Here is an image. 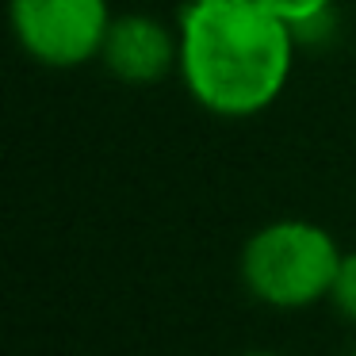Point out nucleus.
Instances as JSON below:
<instances>
[{
  "label": "nucleus",
  "instance_id": "obj_4",
  "mask_svg": "<svg viewBox=\"0 0 356 356\" xmlns=\"http://www.w3.org/2000/svg\"><path fill=\"white\" fill-rule=\"evenodd\" d=\"M100 62L108 65L111 77L127 85H154L169 77L180 62V31H169L161 19L127 12L115 16L104 39Z\"/></svg>",
  "mask_w": 356,
  "mask_h": 356
},
{
  "label": "nucleus",
  "instance_id": "obj_2",
  "mask_svg": "<svg viewBox=\"0 0 356 356\" xmlns=\"http://www.w3.org/2000/svg\"><path fill=\"white\" fill-rule=\"evenodd\" d=\"M341 245L325 226L302 218L268 222L241 249V280L264 307L299 310L330 299L341 268Z\"/></svg>",
  "mask_w": 356,
  "mask_h": 356
},
{
  "label": "nucleus",
  "instance_id": "obj_8",
  "mask_svg": "<svg viewBox=\"0 0 356 356\" xmlns=\"http://www.w3.org/2000/svg\"><path fill=\"white\" fill-rule=\"evenodd\" d=\"M188 4H200V0H188Z\"/></svg>",
  "mask_w": 356,
  "mask_h": 356
},
{
  "label": "nucleus",
  "instance_id": "obj_3",
  "mask_svg": "<svg viewBox=\"0 0 356 356\" xmlns=\"http://www.w3.org/2000/svg\"><path fill=\"white\" fill-rule=\"evenodd\" d=\"M19 50L50 70H77L100 58L111 27L108 0H8Z\"/></svg>",
  "mask_w": 356,
  "mask_h": 356
},
{
  "label": "nucleus",
  "instance_id": "obj_6",
  "mask_svg": "<svg viewBox=\"0 0 356 356\" xmlns=\"http://www.w3.org/2000/svg\"><path fill=\"white\" fill-rule=\"evenodd\" d=\"M330 302L337 307L341 318H348V322L356 325V253L341 257V268H337V280H333Z\"/></svg>",
  "mask_w": 356,
  "mask_h": 356
},
{
  "label": "nucleus",
  "instance_id": "obj_7",
  "mask_svg": "<svg viewBox=\"0 0 356 356\" xmlns=\"http://www.w3.org/2000/svg\"><path fill=\"white\" fill-rule=\"evenodd\" d=\"M245 356H276V353H245Z\"/></svg>",
  "mask_w": 356,
  "mask_h": 356
},
{
  "label": "nucleus",
  "instance_id": "obj_1",
  "mask_svg": "<svg viewBox=\"0 0 356 356\" xmlns=\"http://www.w3.org/2000/svg\"><path fill=\"white\" fill-rule=\"evenodd\" d=\"M177 31V73L203 111L218 119H249L284 96L299 39L257 0L184 4Z\"/></svg>",
  "mask_w": 356,
  "mask_h": 356
},
{
  "label": "nucleus",
  "instance_id": "obj_5",
  "mask_svg": "<svg viewBox=\"0 0 356 356\" xmlns=\"http://www.w3.org/2000/svg\"><path fill=\"white\" fill-rule=\"evenodd\" d=\"M257 4L284 19L295 39H318L333 24V0H257Z\"/></svg>",
  "mask_w": 356,
  "mask_h": 356
}]
</instances>
